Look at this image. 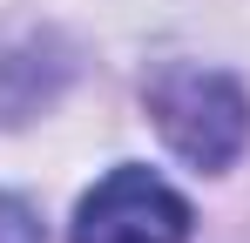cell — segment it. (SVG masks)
Returning a JSON list of instances; mask_svg holds the SVG:
<instances>
[{
	"instance_id": "cell-1",
	"label": "cell",
	"mask_w": 250,
	"mask_h": 243,
	"mask_svg": "<svg viewBox=\"0 0 250 243\" xmlns=\"http://www.w3.org/2000/svg\"><path fill=\"white\" fill-rule=\"evenodd\" d=\"M149 115L163 142L196 169H230L250 142V101L216 68H163L149 81Z\"/></svg>"
},
{
	"instance_id": "cell-2",
	"label": "cell",
	"mask_w": 250,
	"mask_h": 243,
	"mask_svg": "<svg viewBox=\"0 0 250 243\" xmlns=\"http://www.w3.org/2000/svg\"><path fill=\"white\" fill-rule=\"evenodd\" d=\"M75 243H189V202L149 169H115L82 196Z\"/></svg>"
},
{
	"instance_id": "cell-3",
	"label": "cell",
	"mask_w": 250,
	"mask_h": 243,
	"mask_svg": "<svg viewBox=\"0 0 250 243\" xmlns=\"http://www.w3.org/2000/svg\"><path fill=\"white\" fill-rule=\"evenodd\" d=\"M0 243H41V223L21 196H0Z\"/></svg>"
}]
</instances>
